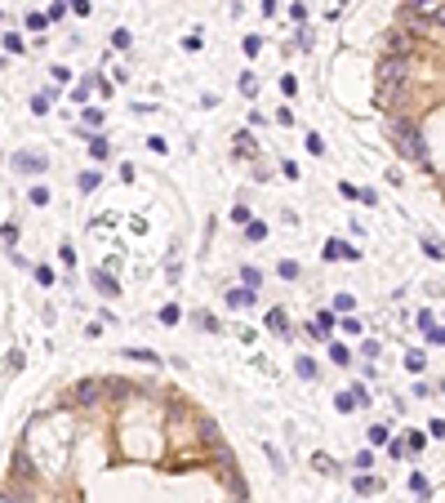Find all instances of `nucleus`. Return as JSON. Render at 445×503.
Instances as JSON below:
<instances>
[{
	"label": "nucleus",
	"mask_w": 445,
	"mask_h": 503,
	"mask_svg": "<svg viewBox=\"0 0 445 503\" xmlns=\"http://www.w3.org/2000/svg\"><path fill=\"white\" fill-rule=\"evenodd\" d=\"M428 27H445V0H441V5H437V9H432V18H428Z\"/></svg>",
	"instance_id": "nucleus-10"
},
{
	"label": "nucleus",
	"mask_w": 445,
	"mask_h": 503,
	"mask_svg": "<svg viewBox=\"0 0 445 503\" xmlns=\"http://www.w3.org/2000/svg\"><path fill=\"white\" fill-rule=\"evenodd\" d=\"M71 397H76V406H94V401L103 397V378H80Z\"/></svg>",
	"instance_id": "nucleus-4"
},
{
	"label": "nucleus",
	"mask_w": 445,
	"mask_h": 503,
	"mask_svg": "<svg viewBox=\"0 0 445 503\" xmlns=\"http://www.w3.org/2000/svg\"><path fill=\"white\" fill-rule=\"evenodd\" d=\"M99 187V174H80V192H94Z\"/></svg>",
	"instance_id": "nucleus-16"
},
{
	"label": "nucleus",
	"mask_w": 445,
	"mask_h": 503,
	"mask_svg": "<svg viewBox=\"0 0 445 503\" xmlns=\"http://www.w3.org/2000/svg\"><path fill=\"white\" fill-rule=\"evenodd\" d=\"M405 80H410V63H405V58H383L379 90H405Z\"/></svg>",
	"instance_id": "nucleus-2"
},
{
	"label": "nucleus",
	"mask_w": 445,
	"mask_h": 503,
	"mask_svg": "<svg viewBox=\"0 0 445 503\" xmlns=\"http://www.w3.org/2000/svg\"><path fill=\"white\" fill-rule=\"evenodd\" d=\"M0 503H27V495L22 490H0Z\"/></svg>",
	"instance_id": "nucleus-9"
},
{
	"label": "nucleus",
	"mask_w": 445,
	"mask_h": 503,
	"mask_svg": "<svg viewBox=\"0 0 445 503\" xmlns=\"http://www.w3.org/2000/svg\"><path fill=\"white\" fill-rule=\"evenodd\" d=\"M89 152H94V161H103V156L112 152V147H107V139H94V147H89Z\"/></svg>",
	"instance_id": "nucleus-11"
},
{
	"label": "nucleus",
	"mask_w": 445,
	"mask_h": 503,
	"mask_svg": "<svg viewBox=\"0 0 445 503\" xmlns=\"http://www.w3.org/2000/svg\"><path fill=\"white\" fill-rule=\"evenodd\" d=\"M254 299V290H232V308H240V303Z\"/></svg>",
	"instance_id": "nucleus-12"
},
{
	"label": "nucleus",
	"mask_w": 445,
	"mask_h": 503,
	"mask_svg": "<svg viewBox=\"0 0 445 503\" xmlns=\"http://www.w3.org/2000/svg\"><path fill=\"white\" fill-rule=\"evenodd\" d=\"M236 152H240V156L254 152V139H249V134H240V139H236Z\"/></svg>",
	"instance_id": "nucleus-15"
},
{
	"label": "nucleus",
	"mask_w": 445,
	"mask_h": 503,
	"mask_svg": "<svg viewBox=\"0 0 445 503\" xmlns=\"http://www.w3.org/2000/svg\"><path fill=\"white\" fill-rule=\"evenodd\" d=\"M94 285H99V290H107V294H116V281L107 276V272H94Z\"/></svg>",
	"instance_id": "nucleus-6"
},
{
	"label": "nucleus",
	"mask_w": 445,
	"mask_h": 503,
	"mask_svg": "<svg viewBox=\"0 0 445 503\" xmlns=\"http://www.w3.org/2000/svg\"><path fill=\"white\" fill-rule=\"evenodd\" d=\"M268 325L276 330V334H285V312H272V316H268Z\"/></svg>",
	"instance_id": "nucleus-13"
},
{
	"label": "nucleus",
	"mask_w": 445,
	"mask_h": 503,
	"mask_svg": "<svg viewBox=\"0 0 445 503\" xmlns=\"http://www.w3.org/2000/svg\"><path fill=\"white\" fill-rule=\"evenodd\" d=\"M388 134H392V147L405 156V161H428V156H423V134H418L410 120H392Z\"/></svg>",
	"instance_id": "nucleus-1"
},
{
	"label": "nucleus",
	"mask_w": 445,
	"mask_h": 503,
	"mask_svg": "<svg viewBox=\"0 0 445 503\" xmlns=\"http://www.w3.org/2000/svg\"><path fill=\"white\" fill-rule=\"evenodd\" d=\"M245 232H249V241H263V236H268V227H263V223H245Z\"/></svg>",
	"instance_id": "nucleus-14"
},
{
	"label": "nucleus",
	"mask_w": 445,
	"mask_h": 503,
	"mask_svg": "<svg viewBox=\"0 0 445 503\" xmlns=\"http://www.w3.org/2000/svg\"><path fill=\"white\" fill-rule=\"evenodd\" d=\"M14 472H18V476H27V472H31V463H27V450H18V455H14Z\"/></svg>",
	"instance_id": "nucleus-7"
},
{
	"label": "nucleus",
	"mask_w": 445,
	"mask_h": 503,
	"mask_svg": "<svg viewBox=\"0 0 445 503\" xmlns=\"http://www.w3.org/2000/svg\"><path fill=\"white\" fill-rule=\"evenodd\" d=\"M383 49H388V58H405V54H410V49H414V36L410 31H388V41H383Z\"/></svg>",
	"instance_id": "nucleus-3"
},
{
	"label": "nucleus",
	"mask_w": 445,
	"mask_h": 503,
	"mask_svg": "<svg viewBox=\"0 0 445 503\" xmlns=\"http://www.w3.org/2000/svg\"><path fill=\"white\" fill-rule=\"evenodd\" d=\"M330 259H356V250H347L343 241H330Z\"/></svg>",
	"instance_id": "nucleus-5"
},
{
	"label": "nucleus",
	"mask_w": 445,
	"mask_h": 503,
	"mask_svg": "<svg viewBox=\"0 0 445 503\" xmlns=\"http://www.w3.org/2000/svg\"><path fill=\"white\" fill-rule=\"evenodd\" d=\"M312 334H316V339H330V316H316V325H312Z\"/></svg>",
	"instance_id": "nucleus-8"
}]
</instances>
